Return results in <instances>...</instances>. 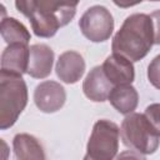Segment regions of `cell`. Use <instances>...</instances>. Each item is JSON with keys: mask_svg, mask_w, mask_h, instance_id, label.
Returning a JSON list of instances; mask_svg holds the SVG:
<instances>
[{"mask_svg": "<svg viewBox=\"0 0 160 160\" xmlns=\"http://www.w3.org/2000/svg\"><path fill=\"white\" fill-rule=\"evenodd\" d=\"M15 6L26 16L32 31L39 38H51L68 25L76 14L78 2L54 0H18Z\"/></svg>", "mask_w": 160, "mask_h": 160, "instance_id": "1", "label": "cell"}, {"mask_svg": "<svg viewBox=\"0 0 160 160\" xmlns=\"http://www.w3.org/2000/svg\"><path fill=\"white\" fill-rule=\"evenodd\" d=\"M154 45V25L150 15L136 12L129 15L115 34L111 50L131 62L144 59Z\"/></svg>", "mask_w": 160, "mask_h": 160, "instance_id": "2", "label": "cell"}, {"mask_svg": "<svg viewBox=\"0 0 160 160\" xmlns=\"http://www.w3.org/2000/svg\"><path fill=\"white\" fill-rule=\"evenodd\" d=\"M28 104V86L22 76L0 71V129L11 128Z\"/></svg>", "mask_w": 160, "mask_h": 160, "instance_id": "3", "label": "cell"}, {"mask_svg": "<svg viewBox=\"0 0 160 160\" xmlns=\"http://www.w3.org/2000/svg\"><path fill=\"white\" fill-rule=\"evenodd\" d=\"M120 138L122 144L142 155L154 154L160 144L159 136L140 112H131L125 116L120 126Z\"/></svg>", "mask_w": 160, "mask_h": 160, "instance_id": "4", "label": "cell"}, {"mask_svg": "<svg viewBox=\"0 0 160 160\" xmlns=\"http://www.w3.org/2000/svg\"><path fill=\"white\" fill-rule=\"evenodd\" d=\"M120 129L106 119L98 120L86 145V155L92 160H114L119 150Z\"/></svg>", "mask_w": 160, "mask_h": 160, "instance_id": "5", "label": "cell"}, {"mask_svg": "<svg viewBox=\"0 0 160 160\" xmlns=\"http://www.w3.org/2000/svg\"><path fill=\"white\" fill-rule=\"evenodd\" d=\"M81 34L92 42L108 40L114 30V19L111 12L102 5L89 8L79 20Z\"/></svg>", "mask_w": 160, "mask_h": 160, "instance_id": "6", "label": "cell"}, {"mask_svg": "<svg viewBox=\"0 0 160 160\" xmlns=\"http://www.w3.org/2000/svg\"><path fill=\"white\" fill-rule=\"evenodd\" d=\"M66 101V92L61 84L46 80L40 82L34 91V102L42 112H55L60 110Z\"/></svg>", "mask_w": 160, "mask_h": 160, "instance_id": "7", "label": "cell"}, {"mask_svg": "<svg viewBox=\"0 0 160 160\" xmlns=\"http://www.w3.org/2000/svg\"><path fill=\"white\" fill-rule=\"evenodd\" d=\"M106 79L112 84V86L119 85H131L135 79V69L130 60L119 55H109L101 65Z\"/></svg>", "mask_w": 160, "mask_h": 160, "instance_id": "8", "label": "cell"}, {"mask_svg": "<svg viewBox=\"0 0 160 160\" xmlns=\"http://www.w3.org/2000/svg\"><path fill=\"white\" fill-rule=\"evenodd\" d=\"M55 70L61 81L65 84H75L85 72V60L78 51L68 50L59 56Z\"/></svg>", "mask_w": 160, "mask_h": 160, "instance_id": "9", "label": "cell"}, {"mask_svg": "<svg viewBox=\"0 0 160 160\" xmlns=\"http://www.w3.org/2000/svg\"><path fill=\"white\" fill-rule=\"evenodd\" d=\"M54 50L46 44L30 46V59L26 74L34 79H45L51 74L54 64Z\"/></svg>", "mask_w": 160, "mask_h": 160, "instance_id": "10", "label": "cell"}, {"mask_svg": "<svg viewBox=\"0 0 160 160\" xmlns=\"http://www.w3.org/2000/svg\"><path fill=\"white\" fill-rule=\"evenodd\" d=\"M30 48L26 44H10L1 54V71L20 75L28 71Z\"/></svg>", "mask_w": 160, "mask_h": 160, "instance_id": "11", "label": "cell"}, {"mask_svg": "<svg viewBox=\"0 0 160 160\" xmlns=\"http://www.w3.org/2000/svg\"><path fill=\"white\" fill-rule=\"evenodd\" d=\"M112 88V84L106 79L100 65L92 68L82 82V91L85 96L95 102L108 100Z\"/></svg>", "mask_w": 160, "mask_h": 160, "instance_id": "12", "label": "cell"}, {"mask_svg": "<svg viewBox=\"0 0 160 160\" xmlns=\"http://www.w3.org/2000/svg\"><path fill=\"white\" fill-rule=\"evenodd\" d=\"M12 149L18 160H45L44 148L34 135L16 134L12 139Z\"/></svg>", "mask_w": 160, "mask_h": 160, "instance_id": "13", "label": "cell"}, {"mask_svg": "<svg viewBox=\"0 0 160 160\" xmlns=\"http://www.w3.org/2000/svg\"><path fill=\"white\" fill-rule=\"evenodd\" d=\"M108 100L120 114L129 115L138 106L139 94L132 85H119L112 88Z\"/></svg>", "mask_w": 160, "mask_h": 160, "instance_id": "14", "label": "cell"}, {"mask_svg": "<svg viewBox=\"0 0 160 160\" xmlns=\"http://www.w3.org/2000/svg\"><path fill=\"white\" fill-rule=\"evenodd\" d=\"M0 34L4 41L10 44H29L31 35L26 26L15 18H2L0 25Z\"/></svg>", "mask_w": 160, "mask_h": 160, "instance_id": "15", "label": "cell"}, {"mask_svg": "<svg viewBox=\"0 0 160 160\" xmlns=\"http://www.w3.org/2000/svg\"><path fill=\"white\" fill-rule=\"evenodd\" d=\"M144 115L146 116L148 121L155 130L156 135L160 138V102H154L146 106Z\"/></svg>", "mask_w": 160, "mask_h": 160, "instance_id": "16", "label": "cell"}, {"mask_svg": "<svg viewBox=\"0 0 160 160\" xmlns=\"http://www.w3.org/2000/svg\"><path fill=\"white\" fill-rule=\"evenodd\" d=\"M148 79L154 88L160 90V54L150 61L148 66Z\"/></svg>", "mask_w": 160, "mask_h": 160, "instance_id": "17", "label": "cell"}, {"mask_svg": "<svg viewBox=\"0 0 160 160\" xmlns=\"http://www.w3.org/2000/svg\"><path fill=\"white\" fill-rule=\"evenodd\" d=\"M154 25V44L160 45V9L150 14Z\"/></svg>", "mask_w": 160, "mask_h": 160, "instance_id": "18", "label": "cell"}, {"mask_svg": "<svg viewBox=\"0 0 160 160\" xmlns=\"http://www.w3.org/2000/svg\"><path fill=\"white\" fill-rule=\"evenodd\" d=\"M115 160H146V158L138 151L125 150V151H121L119 155H116Z\"/></svg>", "mask_w": 160, "mask_h": 160, "instance_id": "19", "label": "cell"}, {"mask_svg": "<svg viewBox=\"0 0 160 160\" xmlns=\"http://www.w3.org/2000/svg\"><path fill=\"white\" fill-rule=\"evenodd\" d=\"M82 160H92V159H91V158H89V156H88V155H85V156H84V159H82Z\"/></svg>", "mask_w": 160, "mask_h": 160, "instance_id": "20", "label": "cell"}]
</instances>
